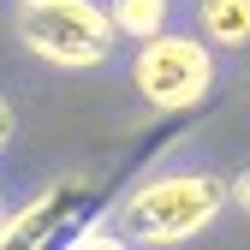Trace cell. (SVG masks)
<instances>
[{"mask_svg":"<svg viewBox=\"0 0 250 250\" xmlns=\"http://www.w3.org/2000/svg\"><path fill=\"white\" fill-rule=\"evenodd\" d=\"M227 197H232V185H221L214 173H161L125 197L119 221H125L131 244H185L214 227Z\"/></svg>","mask_w":250,"mask_h":250,"instance_id":"obj_1","label":"cell"},{"mask_svg":"<svg viewBox=\"0 0 250 250\" xmlns=\"http://www.w3.org/2000/svg\"><path fill=\"white\" fill-rule=\"evenodd\" d=\"M113 36L119 30L96 0H24V12H18V42L36 60L66 66V72L102 66L113 54Z\"/></svg>","mask_w":250,"mask_h":250,"instance_id":"obj_2","label":"cell"},{"mask_svg":"<svg viewBox=\"0 0 250 250\" xmlns=\"http://www.w3.org/2000/svg\"><path fill=\"white\" fill-rule=\"evenodd\" d=\"M131 83L149 107L161 113H179V107H197L208 89H214V54L208 42L197 36H179V30H161L137 48V66H131Z\"/></svg>","mask_w":250,"mask_h":250,"instance_id":"obj_3","label":"cell"},{"mask_svg":"<svg viewBox=\"0 0 250 250\" xmlns=\"http://www.w3.org/2000/svg\"><path fill=\"white\" fill-rule=\"evenodd\" d=\"M102 208V191H96V179H60L48 197H36L30 208H18L6 232H0V244H48L60 232H83L89 227V214Z\"/></svg>","mask_w":250,"mask_h":250,"instance_id":"obj_4","label":"cell"},{"mask_svg":"<svg viewBox=\"0 0 250 250\" xmlns=\"http://www.w3.org/2000/svg\"><path fill=\"white\" fill-rule=\"evenodd\" d=\"M197 30L208 48H250V0H197Z\"/></svg>","mask_w":250,"mask_h":250,"instance_id":"obj_5","label":"cell"},{"mask_svg":"<svg viewBox=\"0 0 250 250\" xmlns=\"http://www.w3.org/2000/svg\"><path fill=\"white\" fill-rule=\"evenodd\" d=\"M167 6H173V0H113L107 18H113L119 36L149 42V36H161V30H167Z\"/></svg>","mask_w":250,"mask_h":250,"instance_id":"obj_6","label":"cell"},{"mask_svg":"<svg viewBox=\"0 0 250 250\" xmlns=\"http://www.w3.org/2000/svg\"><path fill=\"white\" fill-rule=\"evenodd\" d=\"M12 131H18V113H12V102H6V96H0V149L12 143Z\"/></svg>","mask_w":250,"mask_h":250,"instance_id":"obj_7","label":"cell"},{"mask_svg":"<svg viewBox=\"0 0 250 250\" xmlns=\"http://www.w3.org/2000/svg\"><path fill=\"white\" fill-rule=\"evenodd\" d=\"M232 203H238V208H244V214H250V167H244V173H238V179H232Z\"/></svg>","mask_w":250,"mask_h":250,"instance_id":"obj_8","label":"cell"},{"mask_svg":"<svg viewBox=\"0 0 250 250\" xmlns=\"http://www.w3.org/2000/svg\"><path fill=\"white\" fill-rule=\"evenodd\" d=\"M6 221H12V214H6V203H0V232H6Z\"/></svg>","mask_w":250,"mask_h":250,"instance_id":"obj_9","label":"cell"}]
</instances>
